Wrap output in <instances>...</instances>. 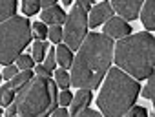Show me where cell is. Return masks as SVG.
<instances>
[{"label":"cell","mask_w":155,"mask_h":117,"mask_svg":"<svg viewBox=\"0 0 155 117\" xmlns=\"http://www.w3.org/2000/svg\"><path fill=\"white\" fill-rule=\"evenodd\" d=\"M113 55V40L101 33H90L79 48V55L73 61L71 84L75 88H97L110 70Z\"/></svg>","instance_id":"6da1fadb"},{"label":"cell","mask_w":155,"mask_h":117,"mask_svg":"<svg viewBox=\"0 0 155 117\" xmlns=\"http://www.w3.org/2000/svg\"><path fill=\"white\" fill-rule=\"evenodd\" d=\"M117 66L142 81L155 72V37L150 33H135L117 42Z\"/></svg>","instance_id":"7a4b0ae2"},{"label":"cell","mask_w":155,"mask_h":117,"mask_svg":"<svg viewBox=\"0 0 155 117\" xmlns=\"http://www.w3.org/2000/svg\"><path fill=\"white\" fill-rule=\"evenodd\" d=\"M140 86L122 70L113 68L108 73V79L97 97V104L102 110L104 117H122L128 110L133 108Z\"/></svg>","instance_id":"3957f363"},{"label":"cell","mask_w":155,"mask_h":117,"mask_svg":"<svg viewBox=\"0 0 155 117\" xmlns=\"http://www.w3.org/2000/svg\"><path fill=\"white\" fill-rule=\"evenodd\" d=\"M18 117H48L57 110V82L49 77H33L17 95Z\"/></svg>","instance_id":"277c9868"},{"label":"cell","mask_w":155,"mask_h":117,"mask_svg":"<svg viewBox=\"0 0 155 117\" xmlns=\"http://www.w3.org/2000/svg\"><path fill=\"white\" fill-rule=\"evenodd\" d=\"M31 40L29 22L24 17H13L0 24V64L11 66Z\"/></svg>","instance_id":"5b68a950"},{"label":"cell","mask_w":155,"mask_h":117,"mask_svg":"<svg viewBox=\"0 0 155 117\" xmlns=\"http://www.w3.org/2000/svg\"><path fill=\"white\" fill-rule=\"evenodd\" d=\"M62 38L66 42V46L71 49H79L81 44L86 38L88 33V11H84L81 8L79 2H75L69 15L66 17V28L62 29Z\"/></svg>","instance_id":"8992f818"},{"label":"cell","mask_w":155,"mask_h":117,"mask_svg":"<svg viewBox=\"0 0 155 117\" xmlns=\"http://www.w3.org/2000/svg\"><path fill=\"white\" fill-rule=\"evenodd\" d=\"M111 9L117 11V15L122 17V20H135L139 17V11L142 9L140 0H113Z\"/></svg>","instance_id":"52a82bcc"},{"label":"cell","mask_w":155,"mask_h":117,"mask_svg":"<svg viewBox=\"0 0 155 117\" xmlns=\"http://www.w3.org/2000/svg\"><path fill=\"white\" fill-rule=\"evenodd\" d=\"M104 33H106V37H113V38H126V37H130L131 28H130V24H128V22H124L122 18L113 17V18H110V20L106 22V26H104Z\"/></svg>","instance_id":"ba28073f"},{"label":"cell","mask_w":155,"mask_h":117,"mask_svg":"<svg viewBox=\"0 0 155 117\" xmlns=\"http://www.w3.org/2000/svg\"><path fill=\"white\" fill-rule=\"evenodd\" d=\"M110 18H113L111 4H110V2H101V4H97V6L91 9L90 26H91V28H97V26H101L102 22H108Z\"/></svg>","instance_id":"9c48e42d"},{"label":"cell","mask_w":155,"mask_h":117,"mask_svg":"<svg viewBox=\"0 0 155 117\" xmlns=\"http://www.w3.org/2000/svg\"><path fill=\"white\" fill-rule=\"evenodd\" d=\"M90 102H91V92L86 90V88L79 90L77 95L73 97V101H71V117L77 115L79 112H82V110H86L90 106Z\"/></svg>","instance_id":"30bf717a"},{"label":"cell","mask_w":155,"mask_h":117,"mask_svg":"<svg viewBox=\"0 0 155 117\" xmlns=\"http://www.w3.org/2000/svg\"><path fill=\"white\" fill-rule=\"evenodd\" d=\"M40 17H42V22L44 24H51V26H60L62 22H66V13L58 6H53L49 9H44Z\"/></svg>","instance_id":"8fae6325"},{"label":"cell","mask_w":155,"mask_h":117,"mask_svg":"<svg viewBox=\"0 0 155 117\" xmlns=\"http://www.w3.org/2000/svg\"><path fill=\"white\" fill-rule=\"evenodd\" d=\"M140 20H142L146 29H155V0H148L142 6Z\"/></svg>","instance_id":"7c38bea8"},{"label":"cell","mask_w":155,"mask_h":117,"mask_svg":"<svg viewBox=\"0 0 155 117\" xmlns=\"http://www.w3.org/2000/svg\"><path fill=\"white\" fill-rule=\"evenodd\" d=\"M55 55L58 57V64L62 66V70L73 66V55H71V51H69V48H68L66 44H58Z\"/></svg>","instance_id":"4fadbf2b"},{"label":"cell","mask_w":155,"mask_h":117,"mask_svg":"<svg viewBox=\"0 0 155 117\" xmlns=\"http://www.w3.org/2000/svg\"><path fill=\"white\" fill-rule=\"evenodd\" d=\"M17 2L15 0H0V24L15 17Z\"/></svg>","instance_id":"5bb4252c"},{"label":"cell","mask_w":155,"mask_h":117,"mask_svg":"<svg viewBox=\"0 0 155 117\" xmlns=\"http://www.w3.org/2000/svg\"><path fill=\"white\" fill-rule=\"evenodd\" d=\"M33 79V73H31V70H26V72H22V73H18L15 79H11V82H9V88L15 92V90H22L29 81Z\"/></svg>","instance_id":"9a60e30c"},{"label":"cell","mask_w":155,"mask_h":117,"mask_svg":"<svg viewBox=\"0 0 155 117\" xmlns=\"http://www.w3.org/2000/svg\"><path fill=\"white\" fill-rule=\"evenodd\" d=\"M48 51V44L46 42H42V40H37L35 44H33V53H31V57H33V61L35 62H42L44 61V53Z\"/></svg>","instance_id":"2e32d148"},{"label":"cell","mask_w":155,"mask_h":117,"mask_svg":"<svg viewBox=\"0 0 155 117\" xmlns=\"http://www.w3.org/2000/svg\"><path fill=\"white\" fill-rule=\"evenodd\" d=\"M15 99V92L9 88V84L0 88V106H9Z\"/></svg>","instance_id":"e0dca14e"},{"label":"cell","mask_w":155,"mask_h":117,"mask_svg":"<svg viewBox=\"0 0 155 117\" xmlns=\"http://www.w3.org/2000/svg\"><path fill=\"white\" fill-rule=\"evenodd\" d=\"M55 82H57V86H58V88H64V90H68V86L71 84L69 73H68L66 70H58V72L55 73Z\"/></svg>","instance_id":"ac0fdd59"},{"label":"cell","mask_w":155,"mask_h":117,"mask_svg":"<svg viewBox=\"0 0 155 117\" xmlns=\"http://www.w3.org/2000/svg\"><path fill=\"white\" fill-rule=\"evenodd\" d=\"M142 95H144V99H151V101H153V108H155V72H153V75L150 77L148 86L142 90Z\"/></svg>","instance_id":"d6986e66"},{"label":"cell","mask_w":155,"mask_h":117,"mask_svg":"<svg viewBox=\"0 0 155 117\" xmlns=\"http://www.w3.org/2000/svg\"><path fill=\"white\" fill-rule=\"evenodd\" d=\"M38 8H40V2L38 0H24V4H22V11H24V15H35L37 11H38Z\"/></svg>","instance_id":"ffe728a7"},{"label":"cell","mask_w":155,"mask_h":117,"mask_svg":"<svg viewBox=\"0 0 155 117\" xmlns=\"http://www.w3.org/2000/svg\"><path fill=\"white\" fill-rule=\"evenodd\" d=\"M33 64H35V61H33V57H29V55H20L18 59H17V68H20V70H31L33 68Z\"/></svg>","instance_id":"44dd1931"},{"label":"cell","mask_w":155,"mask_h":117,"mask_svg":"<svg viewBox=\"0 0 155 117\" xmlns=\"http://www.w3.org/2000/svg\"><path fill=\"white\" fill-rule=\"evenodd\" d=\"M62 28L60 26H51V28H48V37L51 38V42H55V44H60V40H62Z\"/></svg>","instance_id":"7402d4cb"},{"label":"cell","mask_w":155,"mask_h":117,"mask_svg":"<svg viewBox=\"0 0 155 117\" xmlns=\"http://www.w3.org/2000/svg\"><path fill=\"white\" fill-rule=\"evenodd\" d=\"M33 29H35V37L42 42H46V37H48V28L44 22H35L33 24Z\"/></svg>","instance_id":"603a6c76"},{"label":"cell","mask_w":155,"mask_h":117,"mask_svg":"<svg viewBox=\"0 0 155 117\" xmlns=\"http://www.w3.org/2000/svg\"><path fill=\"white\" fill-rule=\"evenodd\" d=\"M122 117H148V113H146V108H142V106H133V108L128 110Z\"/></svg>","instance_id":"cb8c5ba5"},{"label":"cell","mask_w":155,"mask_h":117,"mask_svg":"<svg viewBox=\"0 0 155 117\" xmlns=\"http://www.w3.org/2000/svg\"><path fill=\"white\" fill-rule=\"evenodd\" d=\"M71 101H73V95L69 93V90H62V92H60V95H58V104L64 108V106L71 104Z\"/></svg>","instance_id":"d4e9b609"},{"label":"cell","mask_w":155,"mask_h":117,"mask_svg":"<svg viewBox=\"0 0 155 117\" xmlns=\"http://www.w3.org/2000/svg\"><path fill=\"white\" fill-rule=\"evenodd\" d=\"M17 75H18V68H17V66H6V70L2 72V77L8 79V81L15 79Z\"/></svg>","instance_id":"484cf974"},{"label":"cell","mask_w":155,"mask_h":117,"mask_svg":"<svg viewBox=\"0 0 155 117\" xmlns=\"http://www.w3.org/2000/svg\"><path fill=\"white\" fill-rule=\"evenodd\" d=\"M55 62H57V59H55V51L51 49V51L48 53V57H46V64H44V66H46L49 72H53V70H55Z\"/></svg>","instance_id":"4316f807"},{"label":"cell","mask_w":155,"mask_h":117,"mask_svg":"<svg viewBox=\"0 0 155 117\" xmlns=\"http://www.w3.org/2000/svg\"><path fill=\"white\" fill-rule=\"evenodd\" d=\"M73 117H102L99 112H95V110H90V108H86V110H82V112H79L77 115H73Z\"/></svg>","instance_id":"83f0119b"},{"label":"cell","mask_w":155,"mask_h":117,"mask_svg":"<svg viewBox=\"0 0 155 117\" xmlns=\"http://www.w3.org/2000/svg\"><path fill=\"white\" fill-rule=\"evenodd\" d=\"M35 73H37L38 77H49V75H51V72H49L44 64H38V66L35 68Z\"/></svg>","instance_id":"f1b7e54d"},{"label":"cell","mask_w":155,"mask_h":117,"mask_svg":"<svg viewBox=\"0 0 155 117\" xmlns=\"http://www.w3.org/2000/svg\"><path fill=\"white\" fill-rule=\"evenodd\" d=\"M18 113V110H17V104L15 102H11L9 106H8V110H6V117H15Z\"/></svg>","instance_id":"f546056e"},{"label":"cell","mask_w":155,"mask_h":117,"mask_svg":"<svg viewBox=\"0 0 155 117\" xmlns=\"http://www.w3.org/2000/svg\"><path fill=\"white\" fill-rule=\"evenodd\" d=\"M53 117H68V110L66 108H57V110H53Z\"/></svg>","instance_id":"4dcf8cb0"},{"label":"cell","mask_w":155,"mask_h":117,"mask_svg":"<svg viewBox=\"0 0 155 117\" xmlns=\"http://www.w3.org/2000/svg\"><path fill=\"white\" fill-rule=\"evenodd\" d=\"M53 6H57L55 0H42V2H40V8H44V9H49V8H53Z\"/></svg>","instance_id":"1f68e13d"},{"label":"cell","mask_w":155,"mask_h":117,"mask_svg":"<svg viewBox=\"0 0 155 117\" xmlns=\"http://www.w3.org/2000/svg\"><path fill=\"white\" fill-rule=\"evenodd\" d=\"M79 4H81V8H82L84 11H88V9L91 8V2H90V0H79Z\"/></svg>","instance_id":"d6a6232c"},{"label":"cell","mask_w":155,"mask_h":117,"mask_svg":"<svg viewBox=\"0 0 155 117\" xmlns=\"http://www.w3.org/2000/svg\"><path fill=\"white\" fill-rule=\"evenodd\" d=\"M148 117H155V113H151V115H148Z\"/></svg>","instance_id":"836d02e7"},{"label":"cell","mask_w":155,"mask_h":117,"mask_svg":"<svg viewBox=\"0 0 155 117\" xmlns=\"http://www.w3.org/2000/svg\"><path fill=\"white\" fill-rule=\"evenodd\" d=\"M0 115H2V112H0Z\"/></svg>","instance_id":"e575fe53"},{"label":"cell","mask_w":155,"mask_h":117,"mask_svg":"<svg viewBox=\"0 0 155 117\" xmlns=\"http://www.w3.org/2000/svg\"><path fill=\"white\" fill-rule=\"evenodd\" d=\"M15 117H18V115H15Z\"/></svg>","instance_id":"d590c367"}]
</instances>
